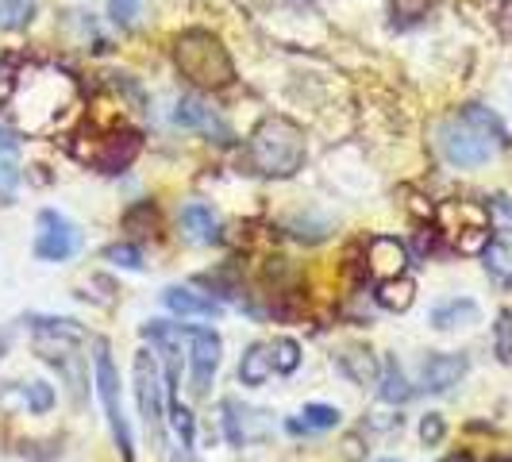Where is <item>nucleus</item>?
Masks as SVG:
<instances>
[{
  "label": "nucleus",
  "instance_id": "f257e3e1",
  "mask_svg": "<svg viewBox=\"0 0 512 462\" xmlns=\"http://www.w3.org/2000/svg\"><path fill=\"white\" fill-rule=\"evenodd\" d=\"M77 104V81L58 66H27L8 97L12 120L31 135L62 128Z\"/></svg>",
  "mask_w": 512,
  "mask_h": 462
},
{
  "label": "nucleus",
  "instance_id": "f03ea898",
  "mask_svg": "<svg viewBox=\"0 0 512 462\" xmlns=\"http://www.w3.org/2000/svg\"><path fill=\"white\" fill-rule=\"evenodd\" d=\"M505 143H509L505 124L489 108H482V104H466L462 112L447 116L436 128V151L455 170L486 166L489 158L497 154V147H505Z\"/></svg>",
  "mask_w": 512,
  "mask_h": 462
},
{
  "label": "nucleus",
  "instance_id": "7ed1b4c3",
  "mask_svg": "<svg viewBox=\"0 0 512 462\" xmlns=\"http://www.w3.org/2000/svg\"><path fill=\"white\" fill-rule=\"evenodd\" d=\"M308 158L305 131L285 116H266L247 139V166L262 178H293Z\"/></svg>",
  "mask_w": 512,
  "mask_h": 462
},
{
  "label": "nucleus",
  "instance_id": "20e7f679",
  "mask_svg": "<svg viewBox=\"0 0 512 462\" xmlns=\"http://www.w3.org/2000/svg\"><path fill=\"white\" fill-rule=\"evenodd\" d=\"M174 62L181 77L197 89H224L235 81V62L224 51V43L208 31H185L174 43Z\"/></svg>",
  "mask_w": 512,
  "mask_h": 462
},
{
  "label": "nucleus",
  "instance_id": "39448f33",
  "mask_svg": "<svg viewBox=\"0 0 512 462\" xmlns=\"http://www.w3.org/2000/svg\"><path fill=\"white\" fill-rule=\"evenodd\" d=\"M93 374H97V393L104 401V416H108V428H112V439H116V451L124 455V462H131L135 459V439H131L128 416H124V401H120V374H116V362L108 355L104 339H97Z\"/></svg>",
  "mask_w": 512,
  "mask_h": 462
},
{
  "label": "nucleus",
  "instance_id": "423d86ee",
  "mask_svg": "<svg viewBox=\"0 0 512 462\" xmlns=\"http://www.w3.org/2000/svg\"><path fill=\"white\" fill-rule=\"evenodd\" d=\"M31 251L39 262H70L81 251V231L70 216L43 208L39 220H35V247Z\"/></svg>",
  "mask_w": 512,
  "mask_h": 462
},
{
  "label": "nucleus",
  "instance_id": "0eeeda50",
  "mask_svg": "<svg viewBox=\"0 0 512 462\" xmlns=\"http://www.w3.org/2000/svg\"><path fill=\"white\" fill-rule=\"evenodd\" d=\"M131 378H135V405H139V416H143L147 432L162 436V378H158V359H154L151 351L135 355Z\"/></svg>",
  "mask_w": 512,
  "mask_h": 462
},
{
  "label": "nucleus",
  "instance_id": "6e6552de",
  "mask_svg": "<svg viewBox=\"0 0 512 462\" xmlns=\"http://www.w3.org/2000/svg\"><path fill=\"white\" fill-rule=\"evenodd\" d=\"M185 343H189V374H193L189 389L197 397H205L212 378H216V370H220L224 343H220V335L212 332V328H189V324H185Z\"/></svg>",
  "mask_w": 512,
  "mask_h": 462
},
{
  "label": "nucleus",
  "instance_id": "1a4fd4ad",
  "mask_svg": "<svg viewBox=\"0 0 512 462\" xmlns=\"http://www.w3.org/2000/svg\"><path fill=\"white\" fill-rule=\"evenodd\" d=\"M466 370H470L466 355H432L420 366V385L428 393H447V389H455L466 378Z\"/></svg>",
  "mask_w": 512,
  "mask_h": 462
},
{
  "label": "nucleus",
  "instance_id": "9d476101",
  "mask_svg": "<svg viewBox=\"0 0 512 462\" xmlns=\"http://www.w3.org/2000/svg\"><path fill=\"white\" fill-rule=\"evenodd\" d=\"M366 266L378 274V278H401L405 274V266H409V251H405V243H397L393 235H378V239H370V251H366Z\"/></svg>",
  "mask_w": 512,
  "mask_h": 462
},
{
  "label": "nucleus",
  "instance_id": "9b49d317",
  "mask_svg": "<svg viewBox=\"0 0 512 462\" xmlns=\"http://www.w3.org/2000/svg\"><path fill=\"white\" fill-rule=\"evenodd\" d=\"M174 124L185 128V131H208V135H212V131H220V135H224V143H228V128L220 124V116H216V112H212L197 93H189V97H181L178 101V108H174Z\"/></svg>",
  "mask_w": 512,
  "mask_h": 462
},
{
  "label": "nucleus",
  "instance_id": "f8f14e48",
  "mask_svg": "<svg viewBox=\"0 0 512 462\" xmlns=\"http://www.w3.org/2000/svg\"><path fill=\"white\" fill-rule=\"evenodd\" d=\"M162 305L170 308L174 316H220V305L205 297V293H197V289H189V285H170V289H162Z\"/></svg>",
  "mask_w": 512,
  "mask_h": 462
},
{
  "label": "nucleus",
  "instance_id": "ddd939ff",
  "mask_svg": "<svg viewBox=\"0 0 512 462\" xmlns=\"http://www.w3.org/2000/svg\"><path fill=\"white\" fill-rule=\"evenodd\" d=\"M181 231H185V239H193V243H216L220 239V220H216V212L201 201H193V205L181 208Z\"/></svg>",
  "mask_w": 512,
  "mask_h": 462
},
{
  "label": "nucleus",
  "instance_id": "4468645a",
  "mask_svg": "<svg viewBox=\"0 0 512 462\" xmlns=\"http://www.w3.org/2000/svg\"><path fill=\"white\" fill-rule=\"evenodd\" d=\"M270 378H274V351H270V343H251L243 351V359H239V382L258 389Z\"/></svg>",
  "mask_w": 512,
  "mask_h": 462
},
{
  "label": "nucleus",
  "instance_id": "2eb2a0df",
  "mask_svg": "<svg viewBox=\"0 0 512 462\" xmlns=\"http://www.w3.org/2000/svg\"><path fill=\"white\" fill-rule=\"evenodd\" d=\"M478 320V305L466 301V297H455V301H443V305L432 308V328L436 332H455V328H470Z\"/></svg>",
  "mask_w": 512,
  "mask_h": 462
},
{
  "label": "nucleus",
  "instance_id": "dca6fc26",
  "mask_svg": "<svg viewBox=\"0 0 512 462\" xmlns=\"http://www.w3.org/2000/svg\"><path fill=\"white\" fill-rule=\"evenodd\" d=\"M374 301H378L385 312H409L412 301H416V282H412L409 274H401V278H385V282H378Z\"/></svg>",
  "mask_w": 512,
  "mask_h": 462
},
{
  "label": "nucleus",
  "instance_id": "f3484780",
  "mask_svg": "<svg viewBox=\"0 0 512 462\" xmlns=\"http://www.w3.org/2000/svg\"><path fill=\"white\" fill-rule=\"evenodd\" d=\"M339 366H343V374L355 385H378V374H382L378 359H374L366 347H347V351L339 355Z\"/></svg>",
  "mask_w": 512,
  "mask_h": 462
},
{
  "label": "nucleus",
  "instance_id": "a211bd4d",
  "mask_svg": "<svg viewBox=\"0 0 512 462\" xmlns=\"http://www.w3.org/2000/svg\"><path fill=\"white\" fill-rule=\"evenodd\" d=\"M378 397H382L385 405H405L412 397V385L405 378V370H401V362L397 359H385L382 362V374H378Z\"/></svg>",
  "mask_w": 512,
  "mask_h": 462
},
{
  "label": "nucleus",
  "instance_id": "6ab92c4d",
  "mask_svg": "<svg viewBox=\"0 0 512 462\" xmlns=\"http://www.w3.org/2000/svg\"><path fill=\"white\" fill-rule=\"evenodd\" d=\"M482 255H486V270L493 274V282L512 285V235L509 231H497Z\"/></svg>",
  "mask_w": 512,
  "mask_h": 462
},
{
  "label": "nucleus",
  "instance_id": "aec40b11",
  "mask_svg": "<svg viewBox=\"0 0 512 462\" xmlns=\"http://www.w3.org/2000/svg\"><path fill=\"white\" fill-rule=\"evenodd\" d=\"M301 416L305 420H289L285 428L293 432V436H301V432H332V428H339V420H343V412L335 409V405H305L301 409Z\"/></svg>",
  "mask_w": 512,
  "mask_h": 462
},
{
  "label": "nucleus",
  "instance_id": "412c9836",
  "mask_svg": "<svg viewBox=\"0 0 512 462\" xmlns=\"http://www.w3.org/2000/svg\"><path fill=\"white\" fill-rule=\"evenodd\" d=\"M31 335H62V339H85V328L70 316H31Z\"/></svg>",
  "mask_w": 512,
  "mask_h": 462
},
{
  "label": "nucleus",
  "instance_id": "4be33fe9",
  "mask_svg": "<svg viewBox=\"0 0 512 462\" xmlns=\"http://www.w3.org/2000/svg\"><path fill=\"white\" fill-rule=\"evenodd\" d=\"M20 393V401L27 405V412H35V416H43V412L54 409V389L47 382H27L16 389Z\"/></svg>",
  "mask_w": 512,
  "mask_h": 462
},
{
  "label": "nucleus",
  "instance_id": "5701e85b",
  "mask_svg": "<svg viewBox=\"0 0 512 462\" xmlns=\"http://www.w3.org/2000/svg\"><path fill=\"white\" fill-rule=\"evenodd\" d=\"M247 416H251V409H239V401H224V428H228L231 447H243V443L251 439Z\"/></svg>",
  "mask_w": 512,
  "mask_h": 462
},
{
  "label": "nucleus",
  "instance_id": "b1692460",
  "mask_svg": "<svg viewBox=\"0 0 512 462\" xmlns=\"http://www.w3.org/2000/svg\"><path fill=\"white\" fill-rule=\"evenodd\" d=\"M270 351H274V370H278V374H293V370L301 366V343H297V339H289V335L274 339V343H270Z\"/></svg>",
  "mask_w": 512,
  "mask_h": 462
},
{
  "label": "nucleus",
  "instance_id": "393cba45",
  "mask_svg": "<svg viewBox=\"0 0 512 462\" xmlns=\"http://www.w3.org/2000/svg\"><path fill=\"white\" fill-rule=\"evenodd\" d=\"M436 0H389V12H393V24L397 27H409V24H420L424 16H428V8H432Z\"/></svg>",
  "mask_w": 512,
  "mask_h": 462
},
{
  "label": "nucleus",
  "instance_id": "a878e982",
  "mask_svg": "<svg viewBox=\"0 0 512 462\" xmlns=\"http://www.w3.org/2000/svg\"><path fill=\"white\" fill-rule=\"evenodd\" d=\"M35 16V0H0V27L16 31Z\"/></svg>",
  "mask_w": 512,
  "mask_h": 462
},
{
  "label": "nucleus",
  "instance_id": "bb28decb",
  "mask_svg": "<svg viewBox=\"0 0 512 462\" xmlns=\"http://www.w3.org/2000/svg\"><path fill=\"white\" fill-rule=\"evenodd\" d=\"M143 16V0H108V20L120 27V31H131Z\"/></svg>",
  "mask_w": 512,
  "mask_h": 462
},
{
  "label": "nucleus",
  "instance_id": "cd10ccee",
  "mask_svg": "<svg viewBox=\"0 0 512 462\" xmlns=\"http://www.w3.org/2000/svg\"><path fill=\"white\" fill-rule=\"evenodd\" d=\"M493 351H497V359L512 366V312H501L497 316V328H493Z\"/></svg>",
  "mask_w": 512,
  "mask_h": 462
},
{
  "label": "nucleus",
  "instance_id": "c85d7f7f",
  "mask_svg": "<svg viewBox=\"0 0 512 462\" xmlns=\"http://www.w3.org/2000/svg\"><path fill=\"white\" fill-rule=\"evenodd\" d=\"M104 258H108L112 266H120V270H143V255H139V247H131V243H116V247H108Z\"/></svg>",
  "mask_w": 512,
  "mask_h": 462
},
{
  "label": "nucleus",
  "instance_id": "c756f323",
  "mask_svg": "<svg viewBox=\"0 0 512 462\" xmlns=\"http://www.w3.org/2000/svg\"><path fill=\"white\" fill-rule=\"evenodd\" d=\"M170 420H174V432L181 436V447H193V412L181 401H170Z\"/></svg>",
  "mask_w": 512,
  "mask_h": 462
},
{
  "label": "nucleus",
  "instance_id": "7c9ffc66",
  "mask_svg": "<svg viewBox=\"0 0 512 462\" xmlns=\"http://www.w3.org/2000/svg\"><path fill=\"white\" fill-rule=\"evenodd\" d=\"M443 436H447V424H443V416H439V412H428V416L420 420V439H424L428 447H436Z\"/></svg>",
  "mask_w": 512,
  "mask_h": 462
},
{
  "label": "nucleus",
  "instance_id": "2f4dec72",
  "mask_svg": "<svg viewBox=\"0 0 512 462\" xmlns=\"http://www.w3.org/2000/svg\"><path fill=\"white\" fill-rule=\"evenodd\" d=\"M447 462H470V459H466V455H451Z\"/></svg>",
  "mask_w": 512,
  "mask_h": 462
},
{
  "label": "nucleus",
  "instance_id": "473e14b6",
  "mask_svg": "<svg viewBox=\"0 0 512 462\" xmlns=\"http://www.w3.org/2000/svg\"><path fill=\"white\" fill-rule=\"evenodd\" d=\"M4 347H8V343H4V335H0V359H4Z\"/></svg>",
  "mask_w": 512,
  "mask_h": 462
},
{
  "label": "nucleus",
  "instance_id": "72a5a7b5",
  "mask_svg": "<svg viewBox=\"0 0 512 462\" xmlns=\"http://www.w3.org/2000/svg\"><path fill=\"white\" fill-rule=\"evenodd\" d=\"M382 462H397V459H382Z\"/></svg>",
  "mask_w": 512,
  "mask_h": 462
}]
</instances>
